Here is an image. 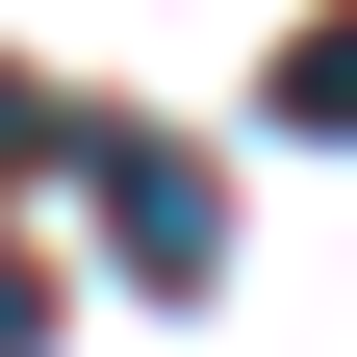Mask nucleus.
<instances>
[{"label": "nucleus", "instance_id": "obj_4", "mask_svg": "<svg viewBox=\"0 0 357 357\" xmlns=\"http://www.w3.org/2000/svg\"><path fill=\"white\" fill-rule=\"evenodd\" d=\"M26 153H77V128H52V102H26V77H0V178H26Z\"/></svg>", "mask_w": 357, "mask_h": 357}, {"label": "nucleus", "instance_id": "obj_1", "mask_svg": "<svg viewBox=\"0 0 357 357\" xmlns=\"http://www.w3.org/2000/svg\"><path fill=\"white\" fill-rule=\"evenodd\" d=\"M77 178H102L128 281H204V153H153V128H77Z\"/></svg>", "mask_w": 357, "mask_h": 357}, {"label": "nucleus", "instance_id": "obj_3", "mask_svg": "<svg viewBox=\"0 0 357 357\" xmlns=\"http://www.w3.org/2000/svg\"><path fill=\"white\" fill-rule=\"evenodd\" d=\"M0 357H52V255H0Z\"/></svg>", "mask_w": 357, "mask_h": 357}, {"label": "nucleus", "instance_id": "obj_2", "mask_svg": "<svg viewBox=\"0 0 357 357\" xmlns=\"http://www.w3.org/2000/svg\"><path fill=\"white\" fill-rule=\"evenodd\" d=\"M281 128H332V153H357V0H332V26L281 52Z\"/></svg>", "mask_w": 357, "mask_h": 357}]
</instances>
